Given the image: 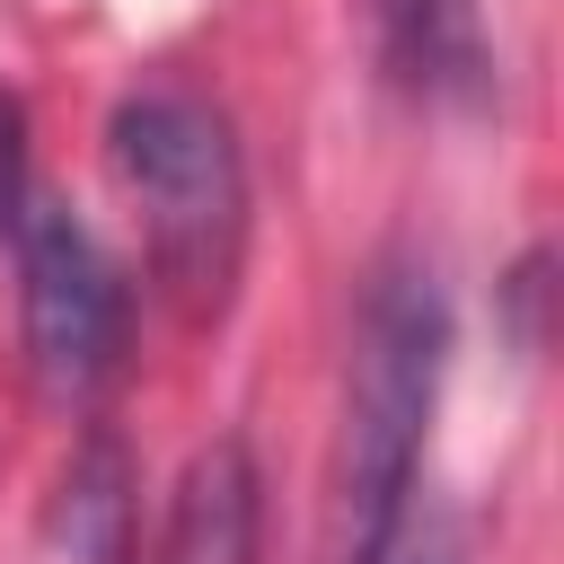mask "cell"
Wrapping results in <instances>:
<instances>
[{"label": "cell", "mask_w": 564, "mask_h": 564, "mask_svg": "<svg viewBox=\"0 0 564 564\" xmlns=\"http://www.w3.org/2000/svg\"><path fill=\"white\" fill-rule=\"evenodd\" d=\"M441 361H449V300L414 247H388L352 300L344 423H335V467H326L317 564H388L405 546V502H414Z\"/></svg>", "instance_id": "6da1fadb"}, {"label": "cell", "mask_w": 564, "mask_h": 564, "mask_svg": "<svg viewBox=\"0 0 564 564\" xmlns=\"http://www.w3.org/2000/svg\"><path fill=\"white\" fill-rule=\"evenodd\" d=\"M106 159L115 185L141 212V247H150V282L185 326H220L238 264H247V159L238 132L212 97L150 79L115 106L106 123Z\"/></svg>", "instance_id": "7a4b0ae2"}, {"label": "cell", "mask_w": 564, "mask_h": 564, "mask_svg": "<svg viewBox=\"0 0 564 564\" xmlns=\"http://www.w3.org/2000/svg\"><path fill=\"white\" fill-rule=\"evenodd\" d=\"M18 317H26V370L53 405H88L123 361V273L88 238L79 212L26 194L18 229Z\"/></svg>", "instance_id": "3957f363"}, {"label": "cell", "mask_w": 564, "mask_h": 564, "mask_svg": "<svg viewBox=\"0 0 564 564\" xmlns=\"http://www.w3.org/2000/svg\"><path fill=\"white\" fill-rule=\"evenodd\" d=\"M370 18H379V53H388L397 88H414L423 106L494 97V44H485L476 0H370Z\"/></svg>", "instance_id": "277c9868"}, {"label": "cell", "mask_w": 564, "mask_h": 564, "mask_svg": "<svg viewBox=\"0 0 564 564\" xmlns=\"http://www.w3.org/2000/svg\"><path fill=\"white\" fill-rule=\"evenodd\" d=\"M150 564H256V458H247V441L194 449V467L167 494Z\"/></svg>", "instance_id": "5b68a950"}, {"label": "cell", "mask_w": 564, "mask_h": 564, "mask_svg": "<svg viewBox=\"0 0 564 564\" xmlns=\"http://www.w3.org/2000/svg\"><path fill=\"white\" fill-rule=\"evenodd\" d=\"M62 494H70V546H79V564H123V546H132V467H123V449L88 441V458L62 476Z\"/></svg>", "instance_id": "8992f818"}, {"label": "cell", "mask_w": 564, "mask_h": 564, "mask_svg": "<svg viewBox=\"0 0 564 564\" xmlns=\"http://www.w3.org/2000/svg\"><path fill=\"white\" fill-rule=\"evenodd\" d=\"M18 212H26V115L0 88V238L18 229Z\"/></svg>", "instance_id": "52a82bcc"}, {"label": "cell", "mask_w": 564, "mask_h": 564, "mask_svg": "<svg viewBox=\"0 0 564 564\" xmlns=\"http://www.w3.org/2000/svg\"><path fill=\"white\" fill-rule=\"evenodd\" d=\"M388 564H458V546H449V538H423L414 555H388Z\"/></svg>", "instance_id": "ba28073f"}]
</instances>
